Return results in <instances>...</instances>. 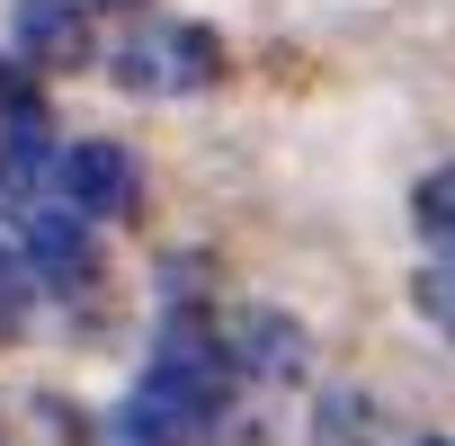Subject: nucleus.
Masks as SVG:
<instances>
[{"label":"nucleus","instance_id":"1","mask_svg":"<svg viewBox=\"0 0 455 446\" xmlns=\"http://www.w3.org/2000/svg\"><path fill=\"white\" fill-rule=\"evenodd\" d=\"M223 384H233V357L214 348V331H205V322H188V313H179V322L152 339V366H143V402H152V410H170V419L196 437V428L223 410Z\"/></svg>","mask_w":455,"mask_h":446},{"label":"nucleus","instance_id":"2","mask_svg":"<svg viewBox=\"0 0 455 446\" xmlns=\"http://www.w3.org/2000/svg\"><path fill=\"white\" fill-rule=\"evenodd\" d=\"M116 81L125 90H205L214 81V36L205 28H143L116 45Z\"/></svg>","mask_w":455,"mask_h":446},{"label":"nucleus","instance_id":"3","mask_svg":"<svg viewBox=\"0 0 455 446\" xmlns=\"http://www.w3.org/2000/svg\"><path fill=\"white\" fill-rule=\"evenodd\" d=\"M19 259H28V277H45V286H90L99 277V242H90V214L63 196V205H36L28 223H19Z\"/></svg>","mask_w":455,"mask_h":446},{"label":"nucleus","instance_id":"4","mask_svg":"<svg viewBox=\"0 0 455 446\" xmlns=\"http://www.w3.org/2000/svg\"><path fill=\"white\" fill-rule=\"evenodd\" d=\"M54 187H63L81 214H125V205L143 196V170H134L125 143H72V152H54Z\"/></svg>","mask_w":455,"mask_h":446},{"label":"nucleus","instance_id":"5","mask_svg":"<svg viewBox=\"0 0 455 446\" xmlns=\"http://www.w3.org/2000/svg\"><path fill=\"white\" fill-rule=\"evenodd\" d=\"M19 63L36 72H72L90 54V19H81V0H19Z\"/></svg>","mask_w":455,"mask_h":446},{"label":"nucleus","instance_id":"6","mask_svg":"<svg viewBox=\"0 0 455 446\" xmlns=\"http://www.w3.org/2000/svg\"><path fill=\"white\" fill-rule=\"evenodd\" d=\"M233 357H242L251 375H295V366H304V331H295L286 313H242V322H233Z\"/></svg>","mask_w":455,"mask_h":446},{"label":"nucleus","instance_id":"7","mask_svg":"<svg viewBox=\"0 0 455 446\" xmlns=\"http://www.w3.org/2000/svg\"><path fill=\"white\" fill-rule=\"evenodd\" d=\"M411 214H419V233H437V242H455V161L419 179V196H411Z\"/></svg>","mask_w":455,"mask_h":446},{"label":"nucleus","instance_id":"8","mask_svg":"<svg viewBox=\"0 0 455 446\" xmlns=\"http://www.w3.org/2000/svg\"><path fill=\"white\" fill-rule=\"evenodd\" d=\"M411 304L455 339V259H437V268H419V286H411Z\"/></svg>","mask_w":455,"mask_h":446},{"label":"nucleus","instance_id":"9","mask_svg":"<svg viewBox=\"0 0 455 446\" xmlns=\"http://www.w3.org/2000/svg\"><path fill=\"white\" fill-rule=\"evenodd\" d=\"M28 259L19 251H0V339H19V322H28Z\"/></svg>","mask_w":455,"mask_h":446},{"label":"nucleus","instance_id":"10","mask_svg":"<svg viewBox=\"0 0 455 446\" xmlns=\"http://www.w3.org/2000/svg\"><path fill=\"white\" fill-rule=\"evenodd\" d=\"M36 116V90H28V63L0 54V125H28Z\"/></svg>","mask_w":455,"mask_h":446},{"label":"nucleus","instance_id":"11","mask_svg":"<svg viewBox=\"0 0 455 446\" xmlns=\"http://www.w3.org/2000/svg\"><path fill=\"white\" fill-rule=\"evenodd\" d=\"M99 10H134V0H99Z\"/></svg>","mask_w":455,"mask_h":446},{"label":"nucleus","instance_id":"12","mask_svg":"<svg viewBox=\"0 0 455 446\" xmlns=\"http://www.w3.org/2000/svg\"><path fill=\"white\" fill-rule=\"evenodd\" d=\"M428 446H437V437H428Z\"/></svg>","mask_w":455,"mask_h":446}]
</instances>
